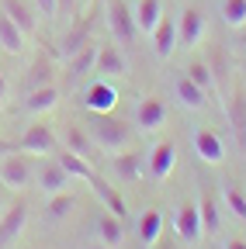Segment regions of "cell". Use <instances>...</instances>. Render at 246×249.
<instances>
[{"mask_svg": "<svg viewBox=\"0 0 246 249\" xmlns=\"http://www.w3.org/2000/svg\"><path fill=\"white\" fill-rule=\"evenodd\" d=\"M173 166H177V145H173V139L156 142V145H152V152L146 156V173H149L152 180H167V177L173 173Z\"/></svg>", "mask_w": 246, "mask_h": 249, "instance_id": "11", "label": "cell"}, {"mask_svg": "<svg viewBox=\"0 0 246 249\" xmlns=\"http://www.w3.org/2000/svg\"><path fill=\"white\" fill-rule=\"evenodd\" d=\"M0 11H4L24 35H35L38 31V7L32 0H0Z\"/></svg>", "mask_w": 246, "mask_h": 249, "instance_id": "12", "label": "cell"}, {"mask_svg": "<svg viewBox=\"0 0 246 249\" xmlns=\"http://www.w3.org/2000/svg\"><path fill=\"white\" fill-rule=\"evenodd\" d=\"M97 239H101V246H108V249H118L121 242H125V225H121V218L118 214H111V211H101L97 214Z\"/></svg>", "mask_w": 246, "mask_h": 249, "instance_id": "21", "label": "cell"}, {"mask_svg": "<svg viewBox=\"0 0 246 249\" xmlns=\"http://www.w3.org/2000/svg\"><path fill=\"white\" fill-rule=\"evenodd\" d=\"M111 166H114V173H118L121 180H142V177H146V156L129 145V149H121V156H114V160H111Z\"/></svg>", "mask_w": 246, "mask_h": 249, "instance_id": "18", "label": "cell"}, {"mask_svg": "<svg viewBox=\"0 0 246 249\" xmlns=\"http://www.w3.org/2000/svg\"><path fill=\"white\" fill-rule=\"evenodd\" d=\"M45 83H52V62L45 55H35V62L28 66V76H24V90H38Z\"/></svg>", "mask_w": 246, "mask_h": 249, "instance_id": "29", "label": "cell"}, {"mask_svg": "<svg viewBox=\"0 0 246 249\" xmlns=\"http://www.w3.org/2000/svg\"><path fill=\"white\" fill-rule=\"evenodd\" d=\"M156 246H160V249H173V246H170V242H156Z\"/></svg>", "mask_w": 246, "mask_h": 249, "instance_id": "40", "label": "cell"}, {"mask_svg": "<svg viewBox=\"0 0 246 249\" xmlns=\"http://www.w3.org/2000/svg\"><path fill=\"white\" fill-rule=\"evenodd\" d=\"M170 111H167V101L156 97V93H146V97H139L135 104V128L139 132H160L167 124Z\"/></svg>", "mask_w": 246, "mask_h": 249, "instance_id": "7", "label": "cell"}, {"mask_svg": "<svg viewBox=\"0 0 246 249\" xmlns=\"http://www.w3.org/2000/svg\"><path fill=\"white\" fill-rule=\"evenodd\" d=\"M56 139H63V149H70V152L83 156L87 163H94V160H97V142L90 139V132L83 128V124H73V121H70V124H63Z\"/></svg>", "mask_w": 246, "mask_h": 249, "instance_id": "10", "label": "cell"}, {"mask_svg": "<svg viewBox=\"0 0 246 249\" xmlns=\"http://www.w3.org/2000/svg\"><path fill=\"white\" fill-rule=\"evenodd\" d=\"M94 73H101V80H114V76H125L129 73V59H125V52H121L118 42H101Z\"/></svg>", "mask_w": 246, "mask_h": 249, "instance_id": "9", "label": "cell"}, {"mask_svg": "<svg viewBox=\"0 0 246 249\" xmlns=\"http://www.w3.org/2000/svg\"><path fill=\"white\" fill-rule=\"evenodd\" d=\"M18 149H21V152H32V156H52V152L59 149L56 128H52V124H45V121H32V124L21 132Z\"/></svg>", "mask_w": 246, "mask_h": 249, "instance_id": "5", "label": "cell"}, {"mask_svg": "<svg viewBox=\"0 0 246 249\" xmlns=\"http://www.w3.org/2000/svg\"><path fill=\"white\" fill-rule=\"evenodd\" d=\"M28 225V204L24 201H14L4 214H0V249H7Z\"/></svg>", "mask_w": 246, "mask_h": 249, "instance_id": "13", "label": "cell"}, {"mask_svg": "<svg viewBox=\"0 0 246 249\" xmlns=\"http://www.w3.org/2000/svg\"><path fill=\"white\" fill-rule=\"evenodd\" d=\"M76 4H80V7H90V4H94V0H76Z\"/></svg>", "mask_w": 246, "mask_h": 249, "instance_id": "39", "label": "cell"}, {"mask_svg": "<svg viewBox=\"0 0 246 249\" xmlns=\"http://www.w3.org/2000/svg\"><path fill=\"white\" fill-rule=\"evenodd\" d=\"M149 42H152V52H156V59H170L173 49H177V18H173V14H163L160 24L152 28Z\"/></svg>", "mask_w": 246, "mask_h": 249, "instance_id": "14", "label": "cell"}, {"mask_svg": "<svg viewBox=\"0 0 246 249\" xmlns=\"http://www.w3.org/2000/svg\"><path fill=\"white\" fill-rule=\"evenodd\" d=\"M87 42H90V28H87V24H80V28H73L70 35H66L63 42H59V55H63V59H70V55H76V52H80Z\"/></svg>", "mask_w": 246, "mask_h": 249, "instance_id": "31", "label": "cell"}, {"mask_svg": "<svg viewBox=\"0 0 246 249\" xmlns=\"http://www.w3.org/2000/svg\"><path fill=\"white\" fill-rule=\"evenodd\" d=\"M160 239H163V211L160 208H146L142 218H139V242L146 249H152Z\"/></svg>", "mask_w": 246, "mask_h": 249, "instance_id": "24", "label": "cell"}, {"mask_svg": "<svg viewBox=\"0 0 246 249\" xmlns=\"http://www.w3.org/2000/svg\"><path fill=\"white\" fill-rule=\"evenodd\" d=\"M188 76H191L205 93H215V90H219V83H215V76H211V70H208V62H191V66H188Z\"/></svg>", "mask_w": 246, "mask_h": 249, "instance_id": "34", "label": "cell"}, {"mask_svg": "<svg viewBox=\"0 0 246 249\" xmlns=\"http://www.w3.org/2000/svg\"><path fill=\"white\" fill-rule=\"evenodd\" d=\"M173 93H177V104L180 107H188V111H201L205 107V101H208V93L184 73V76H177V83H173Z\"/></svg>", "mask_w": 246, "mask_h": 249, "instance_id": "19", "label": "cell"}, {"mask_svg": "<svg viewBox=\"0 0 246 249\" xmlns=\"http://www.w3.org/2000/svg\"><path fill=\"white\" fill-rule=\"evenodd\" d=\"M0 183L7 187V191H28V187H35V163L21 156V149H11L0 156Z\"/></svg>", "mask_w": 246, "mask_h": 249, "instance_id": "2", "label": "cell"}, {"mask_svg": "<svg viewBox=\"0 0 246 249\" xmlns=\"http://www.w3.org/2000/svg\"><path fill=\"white\" fill-rule=\"evenodd\" d=\"M90 187H94V194H97V197L104 201V208H108L111 214H118V218H125V211H129V208H125V201H121V194L114 191L111 183H104L101 177H94V180H90Z\"/></svg>", "mask_w": 246, "mask_h": 249, "instance_id": "28", "label": "cell"}, {"mask_svg": "<svg viewBox=\"0 0 246 249\" xmlns=\"http://www.w3.org/2000/svg\"><path fill=\"white\" fill-rule=\"evenodd\" d=\"M222 201H226V208L239 218V222H246V194L236 183H222Z\"/></svg>", "mask_w": 246, "mask_h": 249, "instance_id": "32", "label": "cell"}, {"mask_svg": "<svg viewBox=\"0 0 246 249\" xmlns=\"http://www.w3.org/2000/svg\"><path fill=\"white\" fill-rule=\"evenodd\" d=\"M226 114H229V124L239 139H246V93L236 87L226 93Z\"/></svg>", "mask_w": 246, "mask_h": 249, "instance_id": "26", "label": "cell"}, {"mask_svg": "<svg viewBox=\"0 0 246 249\" xmlns=\"http://www.w3.org/2000/svg\"><path fill=\"white\" fill-rule=\"evenodd\" d=\"M104 14H108V31L118 45H132L139 35V24H135V11L125 4V0H104Z\"/></svg>", "mask_w": 246, "mask_h": 249, "instance_id": "3", "label": "cell"}, {"mask_svg": "<svg viewBox=\"0 0 246 249\" xmlns=\"http://www.w3.org/2000/svg\"><path fill=\"white\" fill-rule=\"evenodd\" d=\"M177 18H180V21H177V45H180V49L201 45L205 35H208V18H205V11L191 4V7H184Z\"/></svg>", "mask_w": 246, "mask_h": 249, "instance_id": "4", "label": "cell"}, {"mask_svg": "<svg viewBox=\"0 0 246 249\" xmlns=\"http://www.w3.org/2000/svg\"><path fill=\"white\" fill-rule=\"evenodd\" d=\"M56 104H59V90H56V83H45L38 90H28L21 107L28 114H49V111H56Z\"/></svg>", "mask_w": 246, "mask_h": 249, "instance_id": "22", "label": "cell"}, {"mask_svg": "<svg viewBox=\"0 0 246 249\" xmlns=\"http://www.w3.org/2000/svg\"><path fill=\"white\" fill-rule=\"evenodd\" d=\"M97 49H101V42L97 38H90L76 55H70L66 59V76L76 83V80H83L87 73H94V62H97Z\"/></svg>", "mask_w": 246, "mask_h": 249, "instance_id": "17", "label": "cell"}, {"mask_svg": "<svg viewBox=\"0 0 246 249\" xmlns=\"http://www.w3.org/2000/svg\"><path fill=\"white\" fill-rule=\"evenodd\" d=\"M222 249H246V239H243V235H232V239H226Z\"/></svg>", "mask_w": 246, "mask_h": 249, "instance_id": "37", "label": "cell"}, {"mask_svg": "<svg viewBox=\"0 0 246 249\" xmlns=\"http://www.w3.org/2000/svg\"><path fill=\"white\" fill-rule=\"evenodd\" d=\"M90 139L97 142V149L104 152H121L135 142V132L125 118H114V114H90Z\"/></svg>", "mask_w": 246, "mask_h": 249, "instance_id": "1", "label": "cell"}, {"mask_svg": "<svg viewBox=\"0 0 246 249\" xmlns=\"http://www.w3.org/2000/svg\"><path fill=\"white\" fill-rule=\"evenodd\" d=\"M222 21L229 28H243L246 24V0H222Z\"/></svg>", "mask_w": 246, "mask_h": 249, "instance_id": "33", "label": "cell"}, {"mask_svg": "<svg viewBox=\"0 0 246 249\" xmlns=\"http://www.w3.org/2000/svg\"><path fill=\"white\" fill-rule=\"evenodd\" d=\"M94 249H108V246H101V242H97V246H94Z\"/></svg>", "mask_w": 246, "mask_h": 249, "instance_id": "41", "label": "cell"}, {"mask_svg": "<svg viewBox=\"0 0 246 249\" xmlns=\"http://www.w3.org/2000/svg\"><path fill=\"white\" fill-rule=\"evenodd\" d=\"M173 229H177V239L194 246L201 239V218H198V204H180L177 214H173Z\"/></svg>", "mask_w": 246, "mask_h": 249, "instance_id": "16", "label": "cell"}, {"mask_svg": "<svg viewBox=\"0 0 246 249\" xmlns=\"http://www.w3.org/2000/svg\"><path fill=\"white\" fill-rule=\"evenodd\" d=\"M24 42H28V35H24V31H21L4 11H0V49H4L7 55H21V52H24Z\"/></svg>", "mask_w": 246, "mask_h": 249, "instance_id": "25", "label": "cell"}, {"mask_svg": "<svg viewBox=\"0 0 246 249\" xmlns=\"http://www.w3.org/2000/svg\"><path fill=\"white\" fill-rule=\"evenodd\" d=\"M7 208H11V201H7V187H4V183H0V214H4Z\"/></svg>", "mask_w": 246, "mask_h": 249, "instance_id": "38", "label": "cell"}, {"mask_svg": "<svg viewBox=\"0 0 246 249\" xmlns=\"http://www.w3.org/2000/svg\"><path fill=\"white\" fill-rule=\"evenodd\" d=\"M70 183H73V177L56 163V156H45V160H38L35 163V187L42 194H63V191H70Z\"/></svg>", "mask_w": 246, "mask_h": 249, "instance_id": "6", "label": "cell"}, {"mask_svg": "<svg viewBox=\"0 0 246 249\" xmlns=\"http://www.w3.org/2000/svg\"><path fill=\"white\" fill-rule=\"evenodd\" d=\"M7 97H11V83H7L4 73H0V104H7Z\"/></svg>", "mask_w": 246, "mask_h": 249, "instance_id": "36", "label": "cell"}, {"mask_svg": "<svg viewBox=\"0 0 246 249\" xmlns=\"http://www.w3.org/2000/svg\"><path fill=\"white\" fill-rule=\"evenodd\" d=\"M73 208H76V197H73L70 191H63V194H52V197H49L45 214H49V222H63V218H66Z\"/></svg>", "mask_w": 246, "mask_h": 249, "instance_id": "30", "label": "cell"}, {"mask_svg": "<svg viewBox=\"0 0 246 249\" xmlns=\"http://www.w3.org/2000/svg\"><path fill=\"white\" fill-rule=\"evenodd\" d=\"M132 11H135V24H139L142 35H152V28H156L160 18L167 14V11H163V0H139Z\"/></svg>", "mask_w": 246, "mask_h": 249, "instance_id": "27", "label": "cell"}, {"mask_svg": "<svg viewBox=\"0 0 246 249\" xmlns=\"http://www.w3.org/2000/svg\"><path fill=\"white\" fill-rule=\"evenodd\" d=\"M56 163L63 166V170H66V173H70L73 180H87V183H90V180L97 177L94 163H87L83 156H76V152H70V149H63V145L56 149Z\"/></svg>", "mask_w": 246, "mask_h": 249, "instance_id": "20", "label": "cell"}, {"mask_svg": "<svg viewBox=\"0 0 246 249\" xmlns=\"http://www.w3.org/2000/svg\"><path fill=\"white\" fill-rule=\"evenodd\" d=\"M83 111H90V114H111L114 111V104H118V90H114V83L111 80H94V83H87L83 87Z\"/></svg>", "mask_w": 246, "mask_h": 249, "instance_id": "8", "label": "cell"}, {"mask_svg": "<svg viewBox=\"0 0 246 249\" xmlns=\"http://www.w3.org/2000/svg\"><path fill=\"white\" fill-rule=\"evenodd\" d=\"M32 4L38 7V18H45V21H56V0H32Z\"/></svg>", "mask_w": 246, "mask_h": 249, "instance_id": "35", "label": "cell"}, {"mask_svg": "<svg viewBox=\"0 0 246 249\" xmlns=\"http://www.w3.org/2000/svg\"><path fill=\"white\" fill-rule=\"evenodd\" d=\"M198 218H201V235H215L222 229V214H219V201H215V194L208 191H201V197H198Z\"/></svg>", "mask_w": 246, "mask_h": 249, "instance_id": "23", "label": "cell"}, {"mask_svg": "<svg viewBox=\"0 0 246 249\" xmlns=\"http://www.w3.org/2000/svg\"><path fill=\"white\" fill-rule=\"evenodd\" d=\"M194 152H198V160L208 163V166H219L226 160V145H222V139L211 128H194Z\"/></svg>", "mask_w": 246, "mask_h": 249, "instance_id": "15", "label": "cell"}]
</instances>
